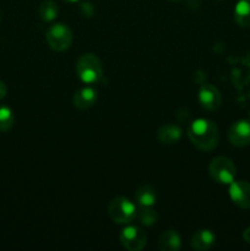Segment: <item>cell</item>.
I'll return each mask as SVG.
<instances>
[{
  "instance_id": "5bb4252c",
  "label": "cell",
  "mask_w": 250,
  "mask_h": 251,
  "mask_svg": "<svg viewBox=\"0 0 250 251\" xmlns=\"http://www.w3.org/2000/svg\"><path fill=\"white\" fill-rule=\"evenodd\" d=\"M135 200L140 207H152L157 201L156 190L151 185H142L135 193Z\"/></svg>"
},
{
  "instance_id": "3957f363",
  "label": "cell",
  "mask_w": 250,
  "mask_h": 251,
  "mask_svg": "<svg viewBox=\"0 0 250 251\" xmlns=\"http://www.w3.org/2000/svg\"><path fill=\"white\" fill-rule=\"evenodd\" d=\"M108 215L117 225H129L136 217L137 212L135 205L129 199L118 196L108 205Z\"/></svg>"
},
{
  "instance_id": "8992f818",
  "label": "cell",
  "mask_w": 250,
  "mask_h": 251,
  "mask_svg": "<svg viewBox=\"0 0 250 251\" xmlns=\"http://www.w3.org/2000/svg\"><path fill=\"white\" fill-rule=\"evenodd\" d=\"M147 237L137 226H127L120 233V243L129 251H140L146 247Z\"/></svg>"
},
{
  "instance_id": "9c48e42d",
  "label": "cell",
  "mask_w": 250,
  "mask_h": 251,
  "mask_svg": "<svg viewBox=\"0 0 250 251\" xmlns=\"http://www.w3.org/2000/svg\"><path fill=\"white\" fill-rule=\"evenodd\" d=\"M199 100L206 110H217L222 103V96L213 85L201 86L199 91Z\"/></svg>"
},
{
  "instance_id": "44dd1931",
  "label": "cell",
  "mask_w": 250,
  "mask_h": 251,
  "mask_svg": "<svg viewBox=\"0 0 250 251\" xmlns=\"http://www.w3.org/2000/svg\"><path fill=\"white\" fill-rule=\"evenodd\" d=\"M63 1H66V2H77L78 0H63Z\"/></svg>"
},
{
  "instance_id": "9a60e30c",
  "label": "cell",
  "mask_w": 250,
  "mask_h": 251,
  "mask_svg": "<svg viewBox=\"0 0 250 251\" xmlns=\"http://www.w3.org/2000/svg\"><path fill=\"white\" fill-rule=\"evenodd\" d=\"M234 20L240 27L250 28V0H239L234 9Z\"/></svg>"
},
{
  "instance_id": "7c38bea8",
  "label": "cell",
  "mask_w": 250,
  "mask_h": 251,
  "mask_svg": "<svg viewBox=\"0 0 250 251\" xmlns=\"http://www.w3.org/2000/svg\"><path fill=\"white\" fill-rule=\"evenodd\" d=\"M181 137V129L175 124L163 125L157 131V139L161 144L172 145L179 141Z\"/></svg>"
},
{
  "instance_id": "e0dca14e",
  "label": "cell",
  "mask_w": 250,
  "mask_h": 251,
  "mask_svg": "<svg viewBox=\"0 0 250 251\" xmlns=\"http://www.w3.org/2000/svg\"><path fill=\"white\" fill-rule=\"evenodd\" d=\"M14 113L6 105H0V131L6 132L14 126Z\"/></svg>"
},
{
  "instance_id": "ba28073f",
  "label": "cell",
  "mask_w": 250,
  "mask_h": 251,
  "mask_svg": "<svg viewBox=\"0 0 250 251\" xmlns=\"http://www.w3.org/2000/svg\"><path fill=\"white\" fill-rule=\"evenodd\" d=\"M230 200L240 208H250V183L233 181L229 184Z\"/></svg>"
},
{
  "instance_id": "8fae6325",
  "label": "cell",
  "mask_w": 250,
  "mask_h": 251,
  "mask_svg": "<svg viewBox=\"0 0 250 251\" xmlns=\"http://www.w3.org/2000/svg\"><path fill=\"white\" fill-rule=\"evenodd\" d=\"M216 237L210 229H200L191 237L190 245L194 250L205 251L213 247Z\"/></svg>"
},
{
  "instance_id": "30bf717a",
  "label": "cell",
  "mask_w": 250,
  "mask_h": 251,
  "mask_svg": "<svg viewBox=\"0 0 250 251\" xmlns=\"http://www.w3.org/2000/svg\"><path fill=\"white\" fill-rule=\"evenodd\" d=\"M97 91L93 87H82L74 95L73 103L80 110L90 109L97 102Z\"/></svg>"
},
{
  "instance_id": "d6986e66",
  "label": "cell",
  "mask_w": 250,
  "mask_h": 251,
  "mask_svg": "<svg viewBox=\"0 0 250 251\" xmlns=\"http://www.w3.org/2000/svg\"><path fill=\"white\" fill-rule=\"evenodd\" d=\"M6 93H7L6 86H5V83L0 80V100H1L2 98H5Z\"/></svg>"
},
{
  "instance_id": "6da1fadb",
  "label": "cell",
  "mask_w": 250,
  "mask_h": 251,
  "mask_svg": "<svg viewBox=\"0 0 250 251\" xmlns=\"http://www.w3.org/2000/svg\"><path fill=\"white\" fill-rule=\"evenodd\" d=\"M188 136L196 149L211 151L220 141V130L217 125L208 119H196L188 129Z\"/></svg>"
},
{
  "instance_id": "ffe728a7",
  "label": "cell",
  "mask_w": 250,
  "mask_h": 251,
  "mask_svg": "<svg viewBox=\"0 0 250 251\" xmlns=\"http://www.w3.org/2000/svg\"><path fill=\"white\" fill-rule=\"evenodd\" d=\"M243 239H244V242H247L248 244H250V227H248L247 229L243 232Z\"/></svg>"
},
{
  "instance_id": "277c9868",
  "label": "cell",
  "mask_w": 250,
  "mask_h": 251,
  "mask_svg": "<svg viewBox=\"0 0 250 251\" xmlns=\"http://www.w3.org/2000/svg\"><path fill=\"white\" fill-rule=\"evenodd\" d=\"M208 173L216 183L230 184L234 181L235 176H237V167L233 163L232 159L220 156L211 161Z\"/></svg>"
},
{
  "instance_id": "52a82bcc",
  "label": "cell",
  "mask_w": 250,
  "mask_h": 251,
  "mask_svg": "<svg viewBox=\"0 0 250 251\" xmlns=\"http://www.w3.org/2000/svg\"><path fill=\"white\" fill-rule=\"evenodd\" d=\"M228 140L235 147H247L250 145V122L239 120L228 130Z\"/></svg>"
},
{
  "instance_id": "ac0fdd59",
  "label": "cell",
  "mask_w": 250,
  "mask_h": 251,
  "mask_svg": "<svg viewBox=\"0 0 250 251\" xmlns=\"http://www.w3.org/2000/svg\"><path fill=\"white\" fill-rule=\"evenodd\" d=\"M137 217H139L141 225L150 227V226H153L154 223L158 220V216H157L156 211L152 210L151 207H141L140 208L139 213H137Z\"/></svg>"
},
{
  "instance_id": "5b68a950",
  "label": "cell",
  "mask_w": 250,
  "mask_h": 251,
  "mask_svg": "<svg viewBox=\"0 0 250 251\" xmlns=\"http://www.w3.org/2000/svg\"><path fill=\"white\" fill-rule=\"evenodd\" d=\"M48 46L55 51H65L73 44V32L66 25L55 24L48 28L46 33Z\"/></svg>"
},
{
  "instance_id": "4fadbf2b",
  "label": "cell",
  "mask_w": 250,
  "mask_h": 251,
  "mask_svg": "<svg viewBox=\"0 0 250 251\" xmlns=\"http://www.w3.org/2000/svg\"><path fill=\"white\" fill-rule=\"evenodd\" d=\"M180 237L175 230H166L158 240V248L161 251H178L180 249Z\"/></svg>"
},
{
  "instance_id": "7a4b0ae2",
  "label": "cell",
  "mask_w": 250,
  "mask_h": 251,
  "mask_svg": "<svg viewBox=\"0 0 250 251\" xmlns=\"http://www.w3.org/2000/svg\"><path fill=\"white\" fill-rule=\"evenodd\" d=\"M76 74L82 82L92 85L103 76V66L100 58L92 53L82 54L76 61Z\"/></svg>"
},
{
  "instance_id": "2e32d148",
  "label": "cell",
  "mask_w": 250,
  "mask_h": 251,
  "mask_svg": "<svg viewBox=\"0 0 250 251\" xmlns=\"http://www.w3.org/2000/svg\"><path fill=\"white\" fill-rule=\"evenodd\" d=\"M59 14V7L53 0H46L41 4L38 9L39 19L44 22H50L56 19Z\"/></svg>"
},
{
  "instance_id": "7402d4cb",
  "label": "cell",
  "mask_w": 250,
  "mask_h": 251,
  "mask_svg": "<svg viewBox=\"0 0 250 251\" xmlns=\"http://www.w3.org/2000/svg\"><path fill=\"white\" fill-rule=\"evenodd\" d=\"M168 1H180V0H168Z\"/></svg>"
}]
</instances>
